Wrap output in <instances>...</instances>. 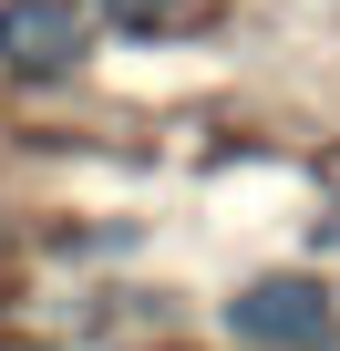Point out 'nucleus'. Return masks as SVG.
<instances>
[{"mask_svg": "<svg viewBox=\"0 0 340 351\" xmlns=\"http://www.w3.org/2000/svg\"><path fill=\"white\" fill-rule=\"evenodd\" d=\"M227 330L248 351H330L340 341V310H330V289L309 269H268V279H248L227 300Z\"/></svg>", "mask_w": 340, "mask_h": 351, "instance_id": "f257e3e1", "label": "nucleus"}, {"mask_svg": "<svg viewBox=\"0 0 340 351\" xmlns=\"http://www.w3.org/2000/svg\"><path fill=\"white\" fill-rule=\"evenodd\" d=\"M83 52H93V11L83 0H0V73L62 83Z\"/></svg>", "mask_w": 340, "mask_h": 351, "instance_id": "f03ea898", "label": "nucleus"}, {"mask_svg": "<svg viewBox=\"0 0 340 351\" xmlns=\"http://www.w3.org/2000/svg\"><path fill=\"white\" fill-rule=\"evenodd\" d=\"M103 11L124 32H186V21H207V0H103Z\"/></svg>", "mask_w": 340, "mask_h": 351, "instance_id": "7ed1b4c3", "label": "nucleus"}]
</instances>
